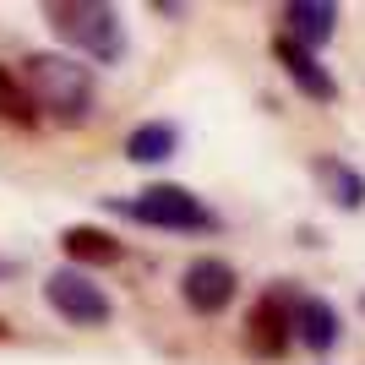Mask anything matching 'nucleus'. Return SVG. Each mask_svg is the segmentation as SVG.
I'll return each mask as SVG.
<instances>
[{
	"instance_id": "nucleus-5",
	"label": "nucleus",
	"mask_w": 365,
	"mask_h": 365,
	"mask_svg": "<svg viewBox=\"0 0 365 365\" xmlns=\"http://www.w3.org/2000/svg\"><path fill=\"white\" fill-rule=\"evenodd\" d=\"M289 338H294L289 300L278 289L257 294L251 311H245V354H251V360H284V354H289Z\"/></svg>"
},
{
	"instance_id": "nucleus-3",
	"label": "nucleus",
	"mask_w": 365,
	"mask_h": 365,
	"mask_svg": "<svg viewBox=\"0 0 365 365\" xmlns=\"http://www.w3.org/2000/svg\"><path fill=\"white\" fill-rule=\"evenodd\" d=\"M125 213L137 218V224H153V229H213L218 218L207 213V202L191 197L185 185H148V191H137V197L125 202Z\"/></svg>"
},
{
	"instance_id": "nucleus-7",
	"label": "nucleus",
	"mask_w": 365,
	"mask_h": 365,
	"mask_svg": "<svg viewBox=\"0 0 365 365\" xmlns=\"http://www.w3.org/2000/svg\"><path fill=\"white\" fill-rule=\"evenodd\" d=\"M273 61L284 66V76H289V82L305 93V98H317V104H333V98H338L333 71H327V66L317 61V49L294 44L289 33H278V38H273Z\"/></svg>"
},
{
	"instance_id": "nucleus-13",
	"label": "nucleus",
	"mask_w": 365,
	"mask_h": 365,
	"mask_svg": "<svg viewBox=\"0 0 365 365\" xmlns=\"http://www.w3.org/2000/svg\"><path fill=\"white\" fill-rule=\"evenodd\" d=\"M0 115L16 120V125H33V120H38V104H33L28 82H22L11 66H0Z\"/></svg>"
},
{
	"instance_id": "nucleus-8",
	"label": "nucleus",
	"mask_w": 365,
	"mask_h": 365,
	"mask_svg": "<svg viewBox=\"0 0 365 365\" xmlns=\"http://www.w3.org/2000/svg\"><path fill=\"white\" fill-rule=\"evenodd\" d=\"M289 317H294V338H300L305 349H317V354H327L338 338H344V322H338V311L322 300V294H294Z\"/></svg>"
},
{
	"instance_id": "nucleus-1",
	"label": "nucleus",
	"mask_w": 365,
	"mask_h": 365,
	"mask_svg": "<svg viewBox=\"0 0 365 365\" xmlns=\"http://www.w3.org/2000/svg\"><path fill=\"white\" fill-rule=\"evenodd\" d=\"M16 76L28 82L33 104L49 109L55 120H66V125L88 120V109H93V76H88V66L66 61V55H28Z\"/></svg>"
},
{
	"instance_id": "nucleus-15",
	"label": "nucleus",
	"mask_w": 365,
	"mask_h": 365,
	"mask_svg": "<svg viewBox=\"0 0 365 365\" xmlns=\"http://www.w3.org/2000/svg\"><path fill=\"white\" fill-rule=\"evenodd\" d=\"M360 305H365V300H360Z\"/></svg>"
},
{
	"instance_id": "nucleus-12",
	"label": "nucleus",
	"mask_w": 365,
	"mask_h": 365,
	"mask_svg": "<svg viewBox=\"0 0 365 365\" xmlns=\"http://www.w3.org/2000/svg\"><path fill=\"white\" fill-rule=\"evenodd\" d=\"M317 180L327 185V197H333L338 207H349V213L365 202V175H354L344 158H317Z\"/></svg>"
},
{
	"instance_id": "nucleus-6",
	"label": "nucleus",
	"mask_w": 365,
	"mask_h": 365,
	"mask_svg": "<svg viewBox=\"0 0 365 365\" xmlns=\"http://www.w3.org/2000/svg\"><path fill=\"white\" fill-rule=\"evenodd\" d=\"M235 289H240V278H235V267L218 262V257H197V262H185V273H180V300L191 305L197 317L229 311Z\"/></svg>"
},
{
	"instance_id": "nucleus-2",
	"label": "nucleus",
	"mask_w": 365,
	"mask_h": 365,
	"mask_svg": "<svg viewBox=\"0 0 365 365\" xmlns=\"http://www.w3.org/2000/svg\"><path fill=\"white\" fill-rule=\"evenodd\" d=\"M44 16L71 49H82V55H93L104 66L125 61V28H120L115 6H98V0H49Z\"/></svg>"
},
{
	"instance_id": "nucleus-9",
	"label": "nucleus",
	"mask_w": 365,
	"mask_h": 365,
	"mask_svg": "<svg viewBox=\"0 0 365 365\" xmlns=\"http://www.w3.org/2000/svg\"><path fill=\"white\" fill-rule=\"evenodd\" d=\"M278 22H284V33H289L294 44L322 49L338 28V6H327V0H289V6L278 11Z\"/></svg>"
},
{
	"instance_id": "nucleus-11",
	"label": "nucleus",
	"mask_w": 365,
	"mask_h": 365,
	"mask_svg": "<svg viewBox=\"0 0 365 365\" xmlns=\"http://www.w3.org/2000/svg\"><path fill=\"white\" fill-rule=\"evenodd\" d=\"M175 148H180V131L169 120H142L125 137V158L131 164H164V158H175Z\"/></svg>"
},
{
	"instance_id": "nucleus-14",
	"label": "nucleus",
	"mask_w": 365,
	"mask_h": 365,
	"mask_svg": "<svg viewBox=\"0 0 365 365\" xmlns=\"http://www.w3.org/2000/svg\"><path fill=\"white\" fill-rule=\"evenodd\" d=\"M0 273H11V262H0Z\"/></svg>"
},
{
	"instance_id": "nucleus-10",
	"label": "nucleus",
	"mask_w": 365,
	"mask_h": 365,
	"mask_svg": "<svg viewBox=\"0 0 365 365\" xmlns=\"http://www.w3.org/2000/svg\"><path fill=\"white\" fill-rule=\"evenodd\" d=\"M61 251L71 262H82V267H115V262L125 257V245L109 235V229H98V224H71L61 235Z\"/></svg>"
},
{
	"instance_id": "nucleus-4",
	"label": "nucleus",
	"mask_w": 365,
	"mask_h": 365,
	"mask_svg": "<svg viewBox=\"0 0 365 365\" xmlns=\"http://www.w3.org/2000/svg\"><path fill=\"white\" fill-rule=\"evenodd\" d=\"M44 300L55 317H66L71 327H104L109 322V294L93 284L82 267H55L44 278Z\"/></svg>"
}]
</instances>
